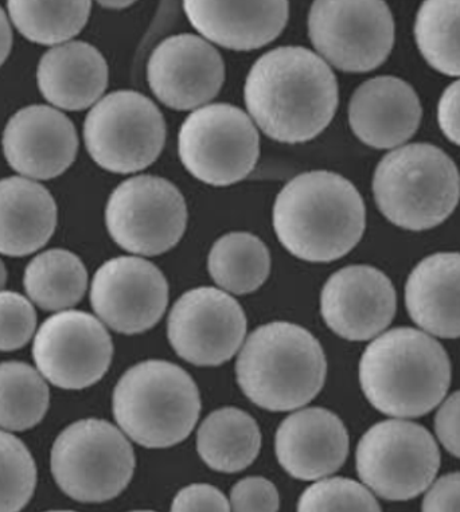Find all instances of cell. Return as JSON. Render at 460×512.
<instances>
[{
    "label": "cell",
    "instance_id": "cell-1",
    "mask_svg": "<svg viewBox=\"0 0 460 512\" xmlns=\"http://www.w3.org/2000/svg\"><path fill=\"white\" fill-rule=\"evenodd\" d=\"M338 82L330 66L300 46L261 56L245 82V104L260 130L280 143L317 138L338 107Z\"/></svg>",
    "mask_w": 460,
    "mask_h": 512
},
{
    "label": "cell",
    "instance_id": "cell-2",
    "mask_svg": "<svg viewBox=\"0 0 460 512\" xmlns=\"http://www.w3.org/2000/svg\"><path fill=\"white\" fill-rule=\"evenodd\" d=\"M366 210L356 187L330 171L298 175L274 206V228L300 260L331 263L348 254L365 232Z\"/></svg>",
    "mask_w": 460,
    "mask_h": 512
},
{
    "label": "cell",
    "instance_id": "cell-3",
    "mask_svg": "<svg viewBox=\"0 0 460 512\" xmlns=\"http://www.w3.org/2000/svg\"><path fill=\"white\" fill-rule=\"evenodd\" d=\"M362 392L381 413L424 416L446 397L451 363L438 340L413 328H395L374 339L360 362Z\"/></svg>",
    "mask_w": 460,
    "mask_h": 512
},
{
    "label": "cell",
    "instance_id": "cell-4",
    "mask_svg": "<svg viewBox=\"0 0 460 512\" xmlns=\"http://www.w3.org/2000/svg\"><path fill=\"white\" fill-rule=\"evenodd\" d=\"M245 396L271 412L302 408L321 392L327 362L321 343L306 328L287 322L253 331L236 363Z\"/></svg>",
    "mask_w": 460,
    "mask_h": 512
},
{
    "label": "cell",
    "instance_id": "cell-5",
    "mask_svg": "<svg viewBox=\"0 0 460 512\" xmlns=\"http://www.w3.org/2000/svg\"><path fill=\"white\" fill-rule=\"evenodd\" d=\"M201 413L196 382L181 367L146 361L131 367L113 392V416L146 448H169L193 431Z\"/></svg>",
    "mask_w": 460,
    "mask_h": 512
},
{
    "label": "cell",
    "instance_id": "cell-6",
    "mask_svg": "<svg viewBox=\"0 0 460 512\" xmlns=\"http://www.w3.org/2000/svg\"><path fill=\"white\" fill-rule=\"evenodd\" d=\"M373 193L378 209L392 224L413 232L432 229L458 205V168L432 144H409L378 163Z\"/></svg>",
    "mask_w": 460,
    "mask_h": 512
},
{
    "label": "cell",
    "instance_id": "cell-7",
    "mask_svg": "<svg viewBox=\"0 0 460 512\" xmlns=\"http://www.w3.org/2000/svg\"><path fill=\"white\" fill-rule=\"evenodd\" d=\"M52 474L66 495L83 503L108 502L122 494L135 471L130 441L116 426L88 418L57 437Z\"/></svg>",
    "mask_w": 460,
    "mask_h": 512
},
{
    "label": "cell",
    "instance_id": "cell-8",
    "mask_svg": "<svg viewBox=\"0 0 460 512\" xmlns=\"http://www.w3.org/2000/svg\"><path fill=\"white\" fill-rule=\"evenodd\" d=\"M357 472L382 499L404 502L434 483L440 467L438 444L415 422L388 420L373 425L357 447Z\"/></svg>",
    "mask_w": 460,
    "mask_h": 512
},
{
    "label": "cell",
    "instance_id": "cell-9",
    "mask_svg": "<svg viewBox=\"0 0 460 512\" xmlns=\"http://www.w3.org/2000/svg\"><path fill=\"white\" fill-rule=\"evenodd\" d=\"M84 139L104 170L131 174L151 166L166 143V123L157 105L142 93L113 92L88 113Z\"/></svg>",
    "mask_w": 460,
    "mask_h": 512
},
{
    "label": "cell",
    "instance_id": "cell-10",
    "mask_svg": "<svg viewBox=\"0 0 460 512\" xmlns=\"http://www.w3.org/2000/svg\"><path fill=\"white\" fill-rule=\"evenodd\" d=\"M178 151L193 177L208 185L229 186L255 168L259 132L235 105L210 104L187 116L179 131Z\"/></svg>",
    "mask_w": 460,
    "mask_h": 512
},
{
    "label": "cell",
    "instance_id": "cell-11",
    "mask_svg": "<svg viewBox=\"0 0 460 512\" xmlns=\"http://www.w3.org/2000/svg\"><path fill=\"white\" fill-rule=\"evenodd\" d=\"M315 49L335 68L366 73L384 64L395 44V21L380 0H318L309 15Z\"/></svg>",
    "mask_w": 460,
    "mask_h": 512
},
{
    "label": "cell",
    "instance_id": "cell-12",
    "mask_svg": "<svg viewBox=\"0 0 460 512\" xmlns=\"http://www.w3.org/2000/svg\"><path fill=\"white\" fill-rule=\"evenodd\" d=\"M105 221L120 248L158 256L173 249L185 233V198L167 179L152 175L127 179L109 198Z\"/></svg>",
    "mask_w": 460,
    "mask_h": 512
},
{
    "label": "cell",
    "instance_id": "cell-13",
    "mask_svg": "<svg viewBox=\"0 0 460 512\" xmlns=\"http://www.w3.org/2000/svg\"><path fill=\"white\" fill-rule=\"evenodd\" d=\"M33 357L42 377L57 388L85 389L99 382L111 366L112 339L95 316L62 311L38 330Z\"/></svg>",
    "mask_w": 460,
    "mask_h": 512
},
{
    "label": "cell",
    "instance_id": "cell-14",
    "mask_svg": "<svg viewBox=\"0 0 460 512\" xmlns=\"http://www.w3.org/2000/svg\"><path fill=\"white\" fill-rule=\"evenodd\" d=\"M167 330L179 357L197 366H218L243 346L247 318L235 297L221 289L200 287L179 297Z\"/></svg>",
    "mask_w": 460,
    "mask_h": 512
},
{
    "label": "cell",
    "instance_id": "cell-15",
    "mask_svg": "<svg viewBox=\"0 0 460 512\" xmlns=\"http://www.w3.org/2000/svg\"><path fill=\"white\" fill-rule=\"evenodd\" d=\"M91 303L112 330L140 334L165 314L169 284L154 264L139 257H118L101 265L93 277Z\"/></svg>",
    "mask_w": 460,
    "mask_h": 512
},
{
    "label": "cell",
    "instance_id": "cell-16",
    "mask_svg": "<svg viewBox=\"0 0 460 512\" xmlns=\"http://www.w3.org/2000/svg\"><path fill=\"white\" fill-rule=\"evenodd\" d=\"M151 91L161 103L177 111L201 107L220 93L225 65L205 39L179 34L165 39L147 65Z\"/></svg>",
    "mask_w": 460,
    "mask_h": 512
},
{
    "label": "cell",
    "instance_id": "cell-17",
    "mask_svg": "<svg viewBox=\"0 0 460 512\" xmlns=\"http://www.w3.org/2000/svg\"><path fill=\"white\" fill-rule=\"evenodd\" d=\"M397 297L387 275L369 265L334 273L323 287L321 311L330 330L362 342L380 335L395 318Z\"/></svg>",
    "mask_w": 460,
    "mask_h": 512
},
{
    "label": "cell",
    "instance_id": "cell-18",
    "mask_svg": "<svg viewBox=\"0 0 460 512\" xmlns=\"http://www.w3.org/2000/svg\"><path fill=\"white\" fill-rule=\"evenodd\" d=\"M79 138L69 117L48 105H31L11 117L3 151L17 173L38 181L60 177L76 159Z\"/></svg>",
    "mask_w": 460,
    "mask_h": 512
},
{
    "label": "cell",
    "instance_id": "cell-19",
    "mask_svg": "<svg viewBox=\"0 0 460 512\" xmlns=\"http://www.w3.org/2000/svg\"><path fill=\"white\" fill-rule=\"evenodd\" d=\"M276 456L292 478L318 480L337 472L349 453L341 418L322 408L292 413L276 433Z\"/></svg>",
    "mask_w": 460,
    "mask_h": 512
},
{
    "label": "cell",
    "instance_id": "cell-20",
    "mask_svg": "<svg viewBox=\"0 0 460 512\" xmlns=\"http://www.w3.org/2000/svg\"><path fill=\"white\" fill-rule=\"evenodd\" d=\"M420 120L419 97L408 82L397 77L372 78L350 100V127L362 143L377 150L407 142Z\"/></svg>",
    "mask_w": 460,
    "mask_h": 512
},
{
    "label": "cell",
    "instance_id": "cell-21",
    "mask_svg": "<svg viewBox=\"0 0 460 512\" xmlns=\"http://www.w3.org/2000/svg\"><path fill=\"white\" fill-rule=\"evenodd\" d=\"M183 10L191 25L222 48L248 52L278 38L287 25L290 5L271 2H212L187 0Z\"/></svg>",
    "mask_w": 460,
    "mask_h": 512
},
{
    "label": "cell",
    "instance_id": "cell-22",
    "mask_svg": "<svg viewBox=\"0 0 460 512\" xmlns=\"http://www.w3.org/2000/svg\"><path fill=\"white\" fill-rule=\"evenodd\" d=\"M405 306L417 326L440 338H460V253H436L416 265Z\"/></svg>",
    "mask_w": 460,
    "mask_h": 512
},
{
    "label": "cell",
    "instance_id": "cell-23",
    "mask_svg": "<svg viewBox=\"0 0 460 512\" xmlns=\"http://www.w3.org/2000/svg\"><path fill=\"white\" fill-rule=\"evenodd\" d=\"M42 96L65 111H83L103 96L108 65L95 46L74 41L50 49L37 72Z\"/></svg>",
    "mask_w": 460,
    "mask_h": 512
},
{
    "label": "cell",
    "instance_id": "cell-24",
    "mask_svg": "<svg viewBox=\"0 0 460 512\" xmlns=\"http://www.w3.org/2000/svg\"><path fill=\"white\" fill-rule=\"evenodd\" d=\"M57 225L53 195L21 177L0 181V253L23 257L48 244Z\"/></svg>",
    "mask_w": 460,
    "mask_h": 512
},
{
    "label": "cell",
    "instance_id": "cell-25",
    "mask_svg": "<svg viewBox=\"0 0 460 512\" xmlns=\"http://www.w3.org/2000/svg\"><path fill=\"white\" fill-rule=\"evenodd\" d=\"M260 448L259 425L240 409H218L198 429L197 451L214 471H243L259 456Z\"/></svg>",
    "mask_w": 460,
    "mask_h": 512
},
{
    "label": "cell",
    "instance_id": "cell-26",
    "mask_svg": "<svg viewBox=\"0 0 460 512\" xmlns=\"http://www.w3.org/2000/svg\"><path fill=\"white\" fill-rule=\"evenodd\" d=\"M87 287V269L69 250H48L27 265L25 289L31 302L42 310L62 312L76 306Z\"/></svg>",
    "mask_w": 460,
    "mask_h": 512
},
{
    "label": "cell",
    "instance_id": "cell-27",
    "mask_svg": "<svg viewBox=\"0 0 460 512\" xmlns=\"http://www.w3.org/2000/svg\"><path fill=\"white\" fill-rule=\"evenodd\" d=\"M208 269L218 287L235 295H247L270 276V250L251 233L225 234L210 250Z\"/></svg>",
    "mask_w": 460,
    "mask_h": 512
},
{
    "label": "cell",
    "instance_id": "cell-28",
    "mask_svg": "<svg viewBox=\"0 0 460 512\" xmlns=\"http://www.w3.org/2000/svg\"><path fill=\"white\" fill-rule=\"evenodd\" d=\"M49 402L48 383L40 371L23 362L0 363V428H34L48 412Z\"/></svg>",
    "mask_w": 460,
    "mask_h": 512
},
{
    "label": "cell",
    "instance_id": "cell-29",
    "mask_svg": "<svg viewBox=\"0 0 460 512\" xmlns=\"http://www.w3.org/2000/svg\"><path fill=\"white\" fill-rule=\"evenodd\" d=\"M11 21L19 33L40 45H58L81 33L91 15L92 3L76 2H26L10 0L7 3Z\"/></svg>",
    "mask_w": 460,
    "mask_h": 512
},
{
    "label": "cell",
    "instance_id": "cell-30",
    "mask_svg": "<svg viewBox=\"0 0 460 512\" xmlns=\"http://www.w3.org/2000/svg\"><path fill=\"white\" fill-rule=\"evenodd\" d=\"M416 44L428 64L460 77V0H427L415 22Z\"/></svg>",
    "mask_w": 460,
    "mask_h": 512
},
{
    "label": "cell",
    "instance_id": "cell-31",
    "mask_svg": "<svg viewBox=\"0 0 460 512\" xmlns=\"http://www.w3.org/2000/svg\"><path fill=\"white\" fill-rule=\"evenodd\" d=\"M37 484L33 456L18 437L0 431V512H19Z\"/></svg>",
    "mask_w": 460,
    "mask_h": 512
},
{
    "label": "cell",
    "instance_id": "cell-32",
    "mask_svg": "<svg viewBox=\"0 0 460 512\" xmlns=\"http://www.w3.org/2000/svg\"><path fill=\"white\" fill-rule=\"evenodd\" d=\"M298 512H382L369 488L352 479H323L300 496Z\"/></svg>",
    "mask_w": 460,
    "mask_h": 512
},
{
    "label": "cell",
    "instance_id": "cell-33",
    "mask_svg": "<svg viewBox=\"0 0 460 512\" xmlns=\"http://www.w3.org/2000/svg\"><path fill=\"white\" fill-rule=\"evenodd\" d=\"M35 327L33 304L17 292H0V351L22 349L33 338Z\"/></svg>",
    "mask_w": 460,
    "mask_h": 512
},
{
    "label": "cell",
    "instance_id": "cell-34",
    "mask_svg": "<svg viewBox=\"0 0 460 512\" xmlns=\"http://www.w3.org/2000/svg\"><path fill=\"white\" fill-rule=\"evenodd\" d=\"M279 502L274 483L260 476L240 480L230 494L233 512H278Z\"/></svg>",
    "mask_w": 460,
    "mask_h": 512
},
{
    "label": "cell",
    "instance_id": "cell-35",
    "mask_svg": "<svg viewBox=\"0 0 460 512\" xmlns=\"http://www.w3.org/2000/svg\"><path fill=\"white\" fill-rule=\"evenodd\" d=\"M171 512H230V504L218 488L191 484L175 496Z\"/></svg>",
    "mask_w": 460,
    "mask_h": 512
},
{
    "label": "cell",
    "instance_id": "cell-36",
    "mask_svg": "<svg viewBox=\"0 0 460 512\" xmlns=\"http://www.w3.org/2000/svg\"><path fill=\"white\" fill-rule=\"evenodd\" d=\"M435 431L443 447L460 459V392L452 394L440 406Z\"/></svg>",
    "mask_w": 460,
    "mask_h": 512
},
{
    "label": "cell",
    "instance_id": "cell-37",
    "mask_svg": "<svg viewBox=\"0 0 460 512\" xmlns=\"http://www.w3.org/2000/svg\"><path fill=\"white\" fill-rule=\"evenodd\" d=\"M423 512H460V472L431 484L423 500Z\"/></svg>",
    "mask_w": 460,
    "mask_h": 512
},
{
    "label": "cell",
    "instance_id": "cell-38",
    "mask_svg": "<svg viewBox=\"0 0 460 512\" xmlns=\"http://www.w3.org/2000/svg\"><path fill=\"white\" fill-rule=\"evenodd\" d=\"M438 123L447 139L460 147V80L452 82L440 97Z\"/></svg>",
    "mask_w": 460,
    "mask_h": 512
},
{
    "label": "cell",
    "instance_id": "cell-39",
    "mask_svg": "<svg viewBox=\"0 0 460 512\" xmlns=\"http://www.w3.org/2000/svg\"><path fill=\"white\" fill-rule=\"evenodd\" d=\"M13 46V31L9 19L2 7H0V66L5 64Z\"/></svg>",
    "mask_w": 460,
    "mask_h": 512
},
{
    "label": "cell",
    "instance_id": "cell-40",
    "mask_svg": "<svg viewBox=\"0 0 460 512\" xmlns=\"http://www.w3.org/2000/svg\"><path fill=\"white\" fill-rule=\"evenodd\" d=\"M101 6L107 7V9H126V7L131 6L132 2H101Z\"/></svg>",
    "mask_w": 460,
    "mask_h": 512
},
{
    "label": "cell",
    "instance_id": "cell-41",
    "mask_svg": "<svg viewBox=\"0 0 460 512\" xmlns=\"http://www.w3.org/2000/svg\"><path fill=\"white\" fill-rule=\"evenodd\" d=\"M7 281V271L5 264L2 263V260H0V292H2V289L5 288Z\"/></svg>",
    "mask_w": 460,
    "mask_h": 512
},
{
    "label": "cell",
    "instance_id": "cell-42",
    "mask_svg": "<svg viewBox=\"0 0 460 512\" xmlns=\"http://www.w3.org/2000/svg\"><path fill=\"white\" fill-rule=\"evenodd\" d=\"M48 512H74V511H48Z\"/></svg>",
    "mask_w": 460,
    "mask_h": 512
},
{
    "label": "cell",
    "instance_id": "cell-43",
    "mask_svg": "<svg viewBox=\"0 0 460 512\" xmlns=\"http://www.w3.org/2000/svg\"><path fill=\"white\" fill-rule=\"evenodd\" d=\"M132 512H155V511H132Z\"/></svg>",
    "mask_w": 460,
    "mask_h": 512
}]
</instances>
